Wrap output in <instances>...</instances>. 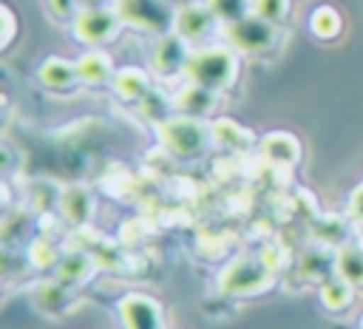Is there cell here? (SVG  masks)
I'll use <instances>...</instances> for the list:
<instances>
[{"label":"cell","instance_id":"21","mask_svg":"<svg viewBox=\"0 0 363 329\" xmlns=\"http://www.w3.org/2000/svg\"><path fill=\"white\" fill-rule=\"evenodd\" d=\"M252 14L278 26L289 14V0H252Z\"/></svg>","mask_w":363,"mask_h":329},{"label":"cell","instance_id":"14","mask_svg":"<svg viewBox=\"0 0 363 329\" xmlns=\"http://www.w3.org/2000/svg\"><path fill=\"white\" fill-rule=\"evenodd\" d=\"M77 68H79V79L88 82V85H105L113 74V65H111V57L105 51H88L77 60Z\"/></svg>","mask_w":363,"mask_h":329},{"label":"cell","instance_id":"25","mask_svg":"<svg viewBox=\"0 0 363 329\" xmlns=\"http://www.w3.org/2000/svg\"><path fill=\"white\" fill-rule=\"evenodd\" d=\"M45 3H48L51 14L60 17V20H68V17H77V14H79V11H77L79 0H45Z\"/></svg>","mask_w":363,"mask_h":329},{"label":"cell","instance_id":"28","mask_svg":"<svg viewBox=\"0 0 363 329\" xmlns=\"http://www.w3.org/2000/svg\"><path fill=\"white\" fill-rule=\"evenodd\" d=\"M94 6H102V0H79V9H94Z\"/></svg>","mask_w":363,"mask_h":329},{"label":"cell","instance_id":"8","mask_svg":"<svg viewBox=\"0 0 363 329\" xmlns=\"http://www.w3.org/2000/svg\"><path fill=\"white\" fill-rule=\"evenodd\" d=\"M190 62V51H187V40H182L179 34H164L156 48H153V71L159 77H176L184 74Z\"/></svg>","mask_w":363,"mask_h":329},{"label":"cell","instance_id":"7","mask_svg":"<svg viewBox=\"0 0 363 329\" xmlns=\"http://www.w3.org/2000/svg\"><path fill=\"white\" fill-rule=\"evenodd\" d=\"M216 23H218V17L210 11L207 3H204V6L190 3V6H184L182 11H176V17H173L176 34H179L182 40H187V43H199V40L210 37L213 28H216Z\"/></svg>","mask_w":363,"mask_h":329},{"label":"cell","instance_id":"1","mask_svg":"<svg viewBox=\"0 0 363 329\" xmlns=\"http://www.w3.org/2000/svg\"><path fill=\"white\" fill-rule=\"evenodd\" d=\"M184 74H187L190 82L204 85L210 91L230 88L235 82V74H238L235 51L233 48H221V45H210V48L193 51Z\"/></svg>","mask_w":363,"mask_h":329},{"label":"cell","instance_id":"17","mask_svg":"<svg viewBox=\"0 0 363 329\" xmlns=\"http://www.w3.org/2000/svg\"><path fill=\"white\" fill-rule=\"evenodd\" d=\"M320 301H323L326 309L343 312V309H349L352 301H354V286H352L349 281H343L340 275H335V278H329V281L320 286Z\"/></svg>","mask_w":363,"mask_h":329},{"label":"cell","instance_id":"12","mask_svg":"<svg viewBox=\"0 0 363 329\" xmlns=\"http://www.w3.org/2000/svg\"><path fill=\"white\" fill-rule=\"evenodd\" d=\"M216 105V91L204 88V85H196V82H187V88L179 91L176 96V108L184 113V116H204L210 113Z\"/></svg>","mask_w":363,"mask_h":329},{"label":"cell","instance_id":"16","mask_svg":"<svg viewBox=\"0 0 363 329\" xmlns=\"http://www.w3.org/2000/svg\"><path fill=\"white\" fill-rule=\"evenodd\" d=\"M62 213L74 221V224H85L91 221L94 213V196L85 187H68L62 193Z\"/></svg>","mask_w":363,"mask_h":329},{"label":"cell","instance_id":"4","mask_svg":"<svg viewBox=\"0 0 363 329\" xmlns=\"http://www.w3.org/2000/svg\"><path fill=\"white\" fill-rule=\"evenodd\" d=\"M122 17L116 9L108 6H94V9H79V14L74 17V34L88 43V45H99L108 43L119 34Z\"/></svg>","mask_w":363,"mask_h":329},{"label":"cell","instance_id":"19","mask_svg":"<svg viewBox=\"0 0 363 329\" xmlns=\"http://www.w3.org/2000/svg\"><path fill=\"white\" fill-rule=\"evenodd\" d=\"M207 6L227 26H233V23H238V20L252 14V0H207Z\"/></svg>","mask_w":363,"mask_h":329},{"label":"cell","instance_id":"9","mask_svg":"<svg viewBox=\"0 0 363 329\" xmlns=\"http://www.w3.org/2000/svg\"><path fill=\"white\" fill-rule=\"evenodd\" d=\"M119 312H122L125 329H162V306L150 295L133 292L122 298Z\"/></svg>","mask_w":363,"mask_h":329},{"label":"cell","instance_id":"5","mask_svg":"<svg viewBox=\"0 0 363 329\" xmlns=\"http://www.w3.org/2000/svg\"><path fill=\"white\" fill-rule=\"evenodd\" d=\"M227 37H230L233 48H238L244 54H261L275 43V26L250 14L233 26H227Z\"/></svg>","mask_w":363,"mask_h":329},{"label":"cell","instance_id":"10","mask_svg":"<svg viewBox=\"0 0 363 329\" xmlns=\"http://www.w3.org/2000/svg\"><path fill=\"white\" fill-rule=\"evenodd\" d=\"M40 82L51 91H74L79 79V68L77 62H68L62 57H48L43 65H40Z\"/></svg>","mask_w":363,"mask_h":329},{"label":"cell","instance_id":"11","mask_svg":"<svg viewBox=\"0 0 363 329\" xmlns=\"http://www.w3.org/2000/svg\"><path fill=\"white\" fill-rule=\"evenodd\" d=\"M261 153H264L267 162L281 164V167H289V164L298 162V156H301V145H298V139H295L292 133L278 130V133L264 136V142H261Z\"/></svg>","mask_w":363,"mask_h":329},{"label":"cell","instance_id":"29","mask_svg":"<svg viewBox=\"0 0 363 329\" xmlns=\"http://www.w3.org/2000/svg\"><path fill=\"white\" fill-rule=\"evenodd\" d=\"M360 329H363V320H360Z\"/></svg>","mask_w":363,"mask_h":329},{"label":"cell","instance_id":"24","mask_svg":"<svg viewBox=\"0 0 363 329\" xmlns=\"http://www.w3.org/2000/svg\"><path fill=\"white\" fill-rule=\"evenodd\" d=\"M91 261L85 258V255H68L65 261H62V278L65 281H74V278H79L82 272H85V267H88Z\"/></svg>","mask_w":363,"mask_h":329},{"label":"cell","instance_id":"20","mask_svg":"<svg viewBox=\"0 0 363 329\" xmlns=\"http://www.w3.org/2000/svg\"><path fill=\"white\" fill-rule=\"evenodd\" d=\"M210 133L216 136L218 145H227V147H233V150H238V147H244V145L252 142V136H250L241 125H235V122H230V119H218V122L210 128Z\"/></svg>","mask_w":363,"mask_h":329},{"label":"cell","instance_id":"26","mask_svg":"<svg viewBox=\"0 0 363 329\" xmlns=\"http://www.w3.org/2000/svg\"><path fill=\"white\" fill-rule=\"evenodd\" d=\"M261 258L272 267V269H278L281 264H284V258H286V252L278 247V244H272V247H264V252H261Z\"/></svg>","mask_w":363,"mask_h":329},{"label":"cell","instance_id":"27","mask_svg":"<svg viewBox=\"0 0 363 329\" xmlns=\"http://www.w3.org/2000/svg\"><path fill=\"white\" fill-rule=\"evenodd\" d=\"M352 216H357V218H363V184L352 193Z\"/></svg>","mask_w":363,"mask_h":329},{"label":"cell","instance_id":"15","mask_svg":"<svg viewBox=\"0 0 363 329\" xmlns=\"http://www.w3.org/2000/svg\"><path fill=\"white\" fill-rule=\"evenodd\" d=\"M335 272L349 281L354 289L363 286V247L357 244H346L335 252Z\"/></svg>","mask_w":363,"mask_h":329},{"label":"cell","instance_id":"18","mask_svg":"<svg viewBox=\"0 0 363 329\" xmlns=\"http://www.w3.org/2000/svg\"><path fill=\"white\" fill-rule=\"evenodd\" d=\"M340 26H343V20H340V14H337L332 6H320V9H315L312 17H309V28H312V34L320 37V40H335V37L340 34Z\"/></svg>","mask_w":363,"mask_h":329},{"label":"cell","instance_id":"2","mask_svg":"<svg viewBox=\"0 0 363 329\" xmlns=\"http://www.w3.org/2000/svg\"><path fill=\"white\" fill-rule=\"evenodd\" d=\"M275 281V269L258 255L235 258L221 272V292L224 295H258Z\"/></svg>","mask_w":363,"mask_h":329},{"label":"cell","instance_id":"13","mask_svg":"<svg viewBox=\"0 0 363 329\" xmlns=\"http://www.w3.org/2000/svg\"><path fill=\"white\" fill-rule=\"evenodd\" d=\"M113 91L128 102H142L150 96V77L142 68H122L113 77Z\"/></svg>","mask_w":363,"mask_h":329},{"label":"cell","instance_id":"6","mask_svg":"<svg viewBox=\"0 0 363 329\" xmlns=\"http://www.w3.org/2000/svg\"><path fill=\"white\" fill-rule=\"evenodd\" d=\"M113 9L119 11L122 23L139 26L145 31H164L173 23V17L162 0H116Z\"/></svg>","mask_w":363,"mask_h":329},{"label":"cell","instance_id":"23","mask_svg":"<svg viewBox=\"0 0 363 329\" xmlns=\"http://www.w3.org/2000/svg\"><path fill=\"white\" fill-rule=\"evenodd\" d=\"M0 20H3L0 45H3V48H9V45H11V40H14V34H17V20H14V11H11L9 6H3V9H0Z\"/></svg>","mask_w":363,"mask_h":329},{"label":"cell","instance_id":"3","mask_svg":"<svg viewBox=\"0 0 363 329\" xmlns=\"http://www.w3.org/2000/svg\"><path fill=\"white\" fill-rule=\"evenodd\" d=\"M159 139L173 156L193 159L207 145V128L196 116H173L159 122Z\"/></svg>","mask_w":363,"mask_h":329},{"label":"cell","instance_id":"22","mask_svg":"<svg viewBox=\"0 0 363 329\" xmlns=\"http://www.w3.org/2000/svg\"><path fill=\"white\" fill-rule=\"evenodd\" d=\"M31 258H34L37 264L51 267V264L60 258V252H57V247H54L51 241H34V247H31Z\"/></svg>","mask_w":363,"mask_h":329}]
</instances>
